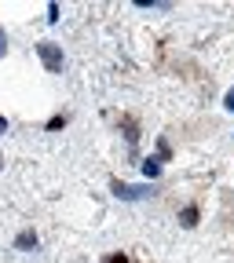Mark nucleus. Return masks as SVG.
<instances>
[{
  "label": "nucleus",
  "mask_w": 234,
  "mask_h": 263,
  "mask_svg": "<svg viewBox=\"0 0 234 263\" xmlns=\"http://www.w3.org/2000/svg\"><path fill=\"white\" fill-rule=\"evenodd\" d=\"M37 55L44 59L48 73H59V70H62V51H59L55 44H37Z\"/></svg>",
  "instance_id": "nucleus-1"
},
{
  "label": "nucleus",
  "mask_w": 234,
  "mask_h": 263,
  "mask_svg": "<svg viewBox=\"0 0 234 263\" xmlns=\"http://www.w3.org/2000/svg\"><path fill=\"white\" fill-rule=\"evenodd\" d=\"M114 194L124 197V201H139V197H147L143 186H124V183H114Z\"/></svg>",
  "instance_id": "nucleus-2"
},
{
  "label": "nucleus",
  "mask_w": 234,
  "mask_h": 263,
  "mask_svg": "<svg viewBox=\"0 0 234 263\" xmlns=\"http://www.w3.org/2000/svg\"><path fill=\"white\" fill-rule=\"evenodd\" d=\"M33 245H37V234H33V230H22L19 241H15V249H33Z\"/></svg>",
  "instance_id": "nucleus-3"
},
{
  "label": "nucleus",
  "mask_w": 234,
  "mask_h": 263,
  "mask_svg": "<svg viewBox=\"0 0 234 263\" xmlns=\"http://www.w3.org/2000/svg\"><path fill=\"white\" fill-rule=\"evenodd\" d=\"M143 172H147V176H157V172H161V161H154V157H150V161L143 164Z\"/></svg>",
  "instance_id": "nucleus-4"
},
{
  "label": "nucleus",
  "mask_w": 234,
  "mask_h": 263,
  "mask_svg": "<svg viewBox=\"0 0 234 263\" xmlns=\"http://www.w3.org/2000/svg\"><path fill=\"white\" fill-rule=\"evenodd\" d=\"M194 223H197V209H187L183 212V227H194Z\"/></svg>",
  "instance_id": "nucleus-5"
},
{
  "label": "nucleus",
  "mask_w": 234,
  "mask_h": 263,
  "mask_svg": "<svg viewBox=\"0 0 234 263\" xmlns=\"http://www.w3.org/2000/svg\"><path fill=\"white\" fill-rule=\"evenodd\" d=\"M103 263H128V259H124V252H114V256H106Z\"/></svg>",
  "instance_id": "nucleus-6"
},
{
  "label": "nucleus",
  "mask_w": 234,
  "mask_h": 263,
  "mask_svg": "<svg viewBox=\"0 0 234 263\" xmlns=\"http://www.w3.org/2000/svg\"><path fill=\"white\" fill-rule=\"evenodd\" d=\"M223 106H227V110H230V114H234V88H230V91H227V103H223Z\"/></svg>",
  "instance_id": "nucleus-7"
},
{
  "label": "nucleus",
  "mask_w": 234,
  "mask_h": 263,
  "mask_svg": "<svg viewBox=\"0 0 234 263\" xmlns=\"http://www.w3.org/2000/svg\"><path fill=\"white\" fill-rule=\"evenodd\" d=\"M4 48H8V44H4V29H0V55H4Z\"/></svg>",
  "instance_id": "nucleus-8"
},
{
  "label": "nucleus",
  "mask_w": 234,
  "mask_h": 263,
  "mask_svg": "<svg viewBox=\"0 0 234 263\" xmlns=\"http://www.w3.org/2000/svg\"><path fill=\"white\" fill-rule=\"evenodd\" d=\"M4 132H8V121H4V117H0V136H4Z\"/></svg>",
  "instance_id": "nucleus-9"
}]
</instances>
